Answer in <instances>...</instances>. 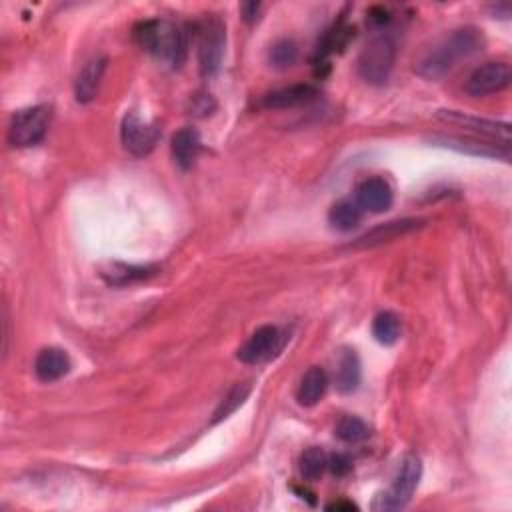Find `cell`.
<instances>
[{
    "instance_id": "6da1fadb",
    "label": "cell",
    "mask_w": 512,
    "mask_h": 512,
    "mask_svg": "<svg viewBox=\"0 0 512 512\" xmlns=\"http://www.w3.org/2000/svg\"><path fill=\"white\" fill-rule=\"evenodd\" d=\"M484 48V37L481 30L473 26L453 30L447 37L435 42L424 55L416 60L414 71L427 81H440L448 73L463 63V60L473 58Z\"/></svg>"
},
{
    "instance_id": "7c38bea8",
    "label": "cell",
    "mask_w": 512,
    "mask_h": 512,
    "mask_svg": "<svg viewBox=\"0 0 512 512\" xmlns=\"http://www.w3.org/2000/svg\"><path fill=\"white\" fill-rule=\"evenodd\" d=\"M318 97V89L312 84H292L284 86L274 92H268L266 97H263L260 104L263 108L268 110H286V108H297L302 104H308Z\"/></svg>"
},
{
    "instance_id": "7a4b0ae2",
    "label": "cell",
    "mask_w": 512,
    "mask_h": 512,
    "mask_svg": "<svg viewBox=\"0 0 512 512\" xmlns=\"http://www.w3.org/2000/svg\"><path fill=\"white\" fill-rule=\"evenodd\" d=\"M135 40L143 50L161 58L172 68H180L188 55V37L182 26L169 21H143L135 26Z\"/></svg>"
},
{
    "instance_id": "ffe728a7",
    "label": "cell",
    "mask_w": 512,
    "mask_h": 512,
    "mask_svg": "<svg viewBox=\"0 0 512 512\" xmlns=\"http://www.w3.org/2000/svg\"><path fill=\"white\" fill-rule=\"evenodd\" d=\"M102 279L112 286H125L138 281L151 279L156 274V266H135L125 263H110L107 268H102Z\"/></svg>"
},
{
    "instance_id": "83f0119b",
    "label": "cell",
    "mask_w": 512,
    "mask_h": 512,
    "mask_svg": "<svg viewBox=\"0 0 512 512\" xmlns=\"http://www.w3.org/2000/svg\"><path fill=\"white\" fill-rule=\"evenodd\" d=\"M242 16H245L247 22H255L258 19V13H260V4L258 3H247L240 6Z\"/></svg>"
},
{
    "instance_id": "d6986e66",
    "label": "cell",
    "mask_w": 512,
    "mask_h": 512,
    "mask_svg": "<svg viewBox=\"0 0 512 512\" xmlns=\"http://www.w3.org/2000/svg\"><path fill=\"white\" fill-rule=\"evenodd\" d=\"M328 388V377L320 367H312L305 372L300 378V385L297 390V401L302 406H315L320 398L325 396Z\"/></svg>"
},
{
    "instance_id": "8fae6325",
    "label": "cell",
    "mask_w": 512,
    "mask_h": 512,
    "mask_svg": "<svg viewBox=\"0 0 512 512\" xmlns=\"http://www.w3.org/2000/svg\"><path fill=\"white\" fill-rule=\"evenodd\" d=\"M393 201H395L393 188H390L385 178L372 177L362 180L357 187V204L362 208V211L375 214L385 213L393 206Z\"/></svg>"
},
{
    "instance_id": "f546056e",
    "label": "cell",
    "mask_w": 512,
    "mask_h": 512,
    "mask_svg": "<svg viewBox=\"0 0 512 512\" xmlns=\"http://www.w3.org/2000/svg\"><path fill=\"white\" fill-rule=\"evenodd\" d=\"M359 507L354 505V502L351 500H338V502H333V505H326V510H346V512H351V510H357Z\"/></svg>"
},
{
    "instance_id": "5b68a950",
    "label": "cell",
    "mask_w": 512,
    "mask_h": 512,
    "mask_svg": "<svg viewBox=\"0 0 512 512\" xmlns=\"http://www.w3.org/2000/svg\"><path fill=\"white\" fill-rule=\"evenodd\" d=\"M50 125V108L45 104L39 107L22 108L16 112L8 126V143L16 149H26L42 143V138L48 133Z\"/></svg>"
},
{
    "instance_id": "3957f363",
    "label": "cell",
    "mask_w": 512,
    "mask_h": 512,
    "mask_svg": "<svg viewBox=\"0 0 512 512\" xmlns=\"http://www.w3.org/2000/svg\"><path fill=\"white\" fill-rule=\"evenodd\" d=\"M422 476V464L421 458L416 455H406L403 458V464L398 468L393 484L386 492H380L372 502L375 510H398L409 505L412 494L419 487Z\"/></svg>"
},
{
    "instance_id": "e0dca14e",
    "label": "cell",
    "mask_w": 512,
    "mask_h": 512,
    "mask_svg": "<svg viewBox=\"0 0 512 512\" xmlns=\"http://www.w3.org/2000/svg\"><path fill=\"white\" fill-rule=\"evenodd\" d=\"M360 377H362V369H360L359 354L351 349H344L341 352V357H338L336 370H334L336 390L343 395L354 393V390H357L360 385Z\"/></svg>"
},
{
    "instance_id": "484cf974",
    "label": "cell",
    "mask_w": 512,
    "mask_h": 512,
    "mask_svg": "<svg viewBox=\"0 0 512 512\" xmlns=\"http://www.w3.org/2000/svg\"><path fill=\"white\" fill-rule=\"evenodd\" d=\"M250 393V386L247 385H237L234 386L230 393L222 398V403L219 409H216L214 412V422H219V421H224V419H229V416L239 409V406L245 404L247 401V396Z\"/></svg>"
},
{
    "instance_id": "4fadbf2b",
    "label": "cell",
    "mask_w": 512,
    "mask_h": 512,
    "mask_svg": "<svg viewBox=\"0 0 512 512\" xmlns=\"http://www.w3.org/2000/svg\"><path fill=\"white\" fill-rule=\"evenodd\" d=\"M430 143H435L437 146H445V149L463 152V154H473V156H484V159H502L508 161L510 152L508 146H499L490 143H481L474 141V138H461V136H435Z\"/></svg>"
},
{
    "instance_id": "9c48e42d",
    "label": "cell",
    "mask_w": 512,
    "mask_h": 512,
    "mask_svg": "<svg viewBox=\"0 0 512 512\" xmlns=\"http://www.w3.org/2000/svg\"><path fill=\"white\" fill-rule=\"evenodd\" d=\"M510 66L507 63H487L468 76L464 92L474 99L489 97V94L505 91L510 84Z\"/></svg>"
},
{
    "instance_id": "d4e9b609",
    "label": "cell",
    "mask_w": 512,
    "mask_h": 512,
    "mask_svg": "<svg viewBox=\"0 0 512 512\" xmlns=\"http://www.w3.org/2000/svg\"><path fill=\"white\" fill-rule=\"evenodd\" d=\"M336 437L349 445H357L369 438V427L357 416H344L336 424Z\"/></svg>"
},
{
    "instance_id": "ac0fdd59",
    "label": "cell",
    "mask_w": 512,
    "mask_h": 512,
    "mask_svg": "<svg viewBox=\"0 0 512 512\" xmlns=\"http://www.w3.org/2000/svg\"><path fill=\"white\" fill-rule=\"evenodd\" d=\"M201 149L203 141L196 128H180L178 133L172 136V156H175V161L182 170H188L193 167Z\"/></svg>"
},
{
    "instance_id": "2e32d148",
    "label": "cell",
    "mask_w": 512,
    "mask_h": 512,
    "mask_svg": "<svg viewBox=\"0 0 512 512\" xmlns=\"http://www.w3.org/2000/svg\"><path fill=\"white\" fill-rule=\"evenodd\" d=\"M421 224H422V221H416V219H403V221L378 224V227L369 230L367 234H362V237L354 242V248H367V247L383 245V242H390L398 237H403V234H406V232L416 230L421 227Z\"/></svg>"
},
{
    "instance_id": "ba28073f",
    "label": "cell",
    "mask_w": 512,
    "mask_h": 512,
    "mask_svg": "<svg viewBox=\"0 0 512 512\" xmlns=\"http://www.w3.org/2000/svg\"><path fill=\"white\" fill-rule=\"evenodd\" d=\"M120 141H123V146L130 154L146 156L159 144L161 128L156 125L144 123L135 112H130V115L125 117L123 126H120Z\"/></svg>"
},
{
    "instance_id": "8992f818",
    "label": "cell",
    "mask_w": 512,
    "mask_h": 512,
    "mask_svg": "<svg viewBox=\"0 0 512 512\" xmlns=\"http://www.w3.org/2000/svg\"><path fill=\"white\" fill-rule=\"evenodd\" d=\"M198 30V65L203 76H214L219 73L227 47V30L224 24L211 16L196 26Z\"/></svg>"
},
{
    "instance_id": "30bf717a",
    "label": "cell",
    "mask_w": 512,
    "mask_h": 512,
    "mask_svg": "<svg viewBox=\"0 0 512 512\" xmlns=\"http://www.w3.org/2000/svg\"><path fill=\"white\" fill-rule=\"evenodd\" d=\"M437 118L445 120V123H450V125H458V126H464L468 130H474V133H481L484 136L500 138L502 144L510 143V125L508 123H497V120L471 117V115H464V112H461V110H438Z\"/></svg>"
},
{
    "instance_id": "52a82bcc",
    "label": "cell",
    "mask_w": 512,
    "mask_h": 512,
    "mask_svg": "<svg viewBox=\"0 0 512 512\" xmlns=\"http://www.w3.org/2000/svg\"><path fill=\"white\" fill-rule=\"evenodd\" d=\"M282 349V334L276 326H260L248 336V341L240 346L237 357L245 364H260L271 360Z\"/></svg>"
},
{
    "instance_id": "f1b7e54d",
    "label": "cell",
    "mask_w": 512,
    "mask_h": 512,
    "mask_svg": "<svg viewBox=\"0 0 512 512\" xmlns=\"http://www.w3.org/2000/svg\"><path fill=\"white\" fill-rule=\"evenodd\" d=\"M370 21L375 22V24H378V26H383V24H386L390 21V14H388L386 8H372V11H370Z\"/></svg>"
},
{
    "instance_id": "44dd1931",
    "label": "cell",
    "mask_w": 512,
    "mask_h": 512,
    "mask_svg": "<svg viewBox=\"0 0 512 512\" xmlns=\"http://www.w3.org/2000/svg\"><path fill=\"white\" fill-rule=\"evenodd\" d=\"M362 221V208L357 204V201H351V198H343L333 204L331 213H328V222L331 227L341 230V232H349L352 229H357Z\"/></svg>"
},
{
    "instance_id": "cb8c5ba5",
    "label": "cell",
    "mask_w": 512,
    "mask_h": 512,
    "mask_svg": "<svg viewBox=\"0 0 512 512\" xmlns=\"http://www.w3.org/2000/svg\"><path fill=\"white\" fill-rule=\"evenodd\" d=\"M299 60V45L291 39H281L276 40L268 52V63L279 71L284 68H291Z\"/></svg>"
},
{
    "instance_id": "7402d4cb",
    "label": "cell",
    "mask_w": 512,
    "mask_h": 512,
    "mask_svg": "<svg viewBox=\"0 0 512 512\" xmlns=\"http://www.w3.org/2000/svg\"><path fill=\"white\" fill-rule=\"evenodd\" d=\"M401 331H403L401 318L390 310L380 312V315H377L375 320H372V336H375V341L378 344L393 346L398 338H401Z\"/></svg>"
},
{
    "instance_id": "603a6c76",
    "label": "cell",
    "mask_w": 512,
    "mask_h": 512,
    "mask_svg": "<svg viewBox=\"0 0 512 512\" xmlns=\"http://www.w3.org/2000/svg\"><path fill=\"white\" fill-rule=\"evenodd\" d=\"M299 468H300L302 479L308 481V482H315L320 479V476H323V473L328 468V456L323 448L312 447V448L302 453Z\"/></svg>"
},
{
    "instance_id": "5bb4252c",
    "label": "cell",
    "mask_w": 512,
    "mask_h": 512,
    "mask_svg": "<svg viewBox=\"0 0 512 512\" xmlns=\"http://www.w3.org/2000/svg\"><path fill=\"white\" fill-rule=\"evenodd\" d=\"M107 63L108 60L104 56H97L82 66V71L78 73L74 82V94L78 102L86 104L97 99L104 71H107Z\"/></svg>"
},
{
    "instance_id": "4316f807",
    "label": "cell",
    "mask_w": 512,
    "mask_h": 512,
    "mask_svg": "<svg viewBox=\"0 0 512 512\" xmlns=\"http://www.w3.org/2000/svg\"><path fill=\"white\" fill-rule=\"evenodd\" d=\"M328 468H331L333 474L336 476H346L352 471V461L346 455H333L328 458Z\"/></svg>"
},
{
    "instance_id": "277c9868",
    "label": "cell",
    "mask_w": 512,
    "mask_h": 512,
    "mask_svg": "<svg viewBox=\"0 0 512 512\" xmlns=\"http://www.w3.org/2000/svg\"><path fill=\"white\" fill-rule=\"evenodd\" d=\"M395 58L396 48L393 39L388 34H380V37H375L362 48L359 58V73L369 84H385L395 68Z\"/></svg>"
},
{
    "instance_id": "9a60e30c",
    "label": "cell",
    "mask_w": 512,
    "mask_h": 512,
    "mask_svg": "<svg viewBox=\"0 0 512 512\" xmlns=\"http://www.w3.org/2000/svg\"><path fill=\"white\" fill-rule=\"evenodd\" d=\"M71 370V359L63 349H45L39 352L37 360H34V375H37L42 383H55L68 375Z\"/></svg>"
}]
</instances>
